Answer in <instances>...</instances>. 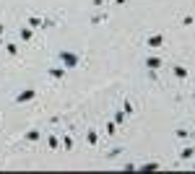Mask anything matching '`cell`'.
<instances>
[{"mask_svg": "<svg viewBox=\"0 0 195 174\" xmlns=\"http://www.w3.org/2000/svg\"><path fill=\"white\" fill-rule=\"evenodd\" d=\"M31 96H34V91H26V94H21V96H18V101H26V99H31Z\"/></svg>", "mask_w": 195, "mask_h": 174, "instance_id": "1", "label": "cell"}]
</instances>
